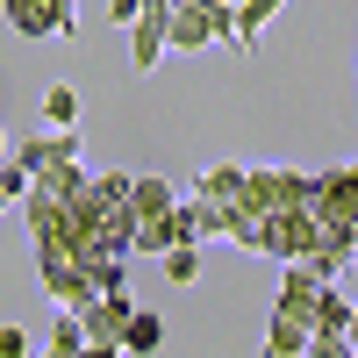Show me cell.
Listing matches in <instances>:
<instances>
[{"instance_id":"6da1fadb","label":"cell","mask_w":358,"mask_h":358,"mask_svg":"<svg viewBox=\"0 0 358 358\" xmlns=\"http://www.w3.org/2000/svg\"><path fill=\"white\" fill-rule=\"evenodd\" d=\"M301 215L315 229H358V158L351 165H330V172H308V208Z\"/></svg>"},{"instance_id":"7a4b0ae2","label":"cell","mask_w":358,"mask_h":358,"mask_svg":"<svg viewBox=\"0 0 358 358\" xmlns=\"http://www.w3.org/2000/svg\"><path fill=\"white\" fill-rule=\"evenodd\" d=\"M244 208L251 215H294V208H308V172H294V165H244Z\"/></svg>"},{"instance_id":"3957f363","label":"cell","mask_w":358,"mask_h":358,"mask_svg":"<svg viewBox=\"0 0 358 358\" xmlns=\"http://www.w3.org/2000/svg\"><path fill=\"white\" fill-rule=\"evenodd\" d=\"M0 15H8V29H15L22 43H43V36H72V29H79V8H72V0H8Z\"/></svg>"},{"instance_id":"277c9868","label":"cell","mask_w":358,"mask_h":358,"mask_svg":"<svg viewBox=\"0 0 358 358\" xmlns=\"http://www.w3.org/2000/svg\"><path fill=\"white\" fill-rule=\"evenodd\" d=\"M129 287L122 294H94V301H79L72 315H79V330H86V344H122V322H129Z\"/></svg>"},{"instance_id":"5b68a950","label":"cell","mask_w":358,"mask_h":358,"mask_svg":"<svg viewBox=\"0 0 358 358\" xmlns=\"http://www.w3.org/2000/svg\"><path fill=\"white\" fill-rule=\"evenodd\" d=\"M165 15H172V0H143L136 22H129V65L136 72H158V57H165Z\"/></svg>"},{"instance_id":"8992f818","label":"cell","mask_w":358,"mask_h":358,"mask_svg":"<svg viewBox=\"0 0 358 358\" xmlns=\"http://www.w3.org/2000/svg\"><path fill=\"white\" fill-rule=\"evenodd\" d=\"M315 301H322V280L308 273V265H280L273 315H287V322H308V330H315Z\"/></svg>"},{"instance_id":"52a82bcc","label":"cell","mask_w":358,"mask_h":358,"mask_svg":"<svg viewBox=\"0 0 358 358\" xmlns=\"http://www.w3.org/2000/svg\"><path fill=\"white\" fill-rule=\"evenodd\" d=\"M22 172H43V165H79L86 151H79V129H50V136H29V143H15L8 151Z\"/></svg>"},{"instance_id":"ba28073f","label":"cell","mask_w":358,"mask_h":358,"mask_svg":"<svg viewBox=\"0 0 358 358\" xmlns=\"http://www.w3.org/2000/svg\"><path fill=\"white\" fill-rule=\"evenodd\" d=\"M179 194H172V179H158V172H129V208H136V222H151V215H165Z\"/></svg>"},{"instance_id":"9c48e42d","label":"cell","mask_w":358,"mask_h":358,"mask_svg":"<svg viewBox=\"0 0 358 358\" xmlns=\"http://www.w3.org/2000/svg\"><path fill=\"white\" fill-rule=\"evenodd\" d=\"M122 351H136V358L165 351V315H151V308H129V322H122Z\"/></svg>"},{"instance_id":"30bf717a","label":"cell","mask_w":358,"mask_h":358,"mask_svg":"<svg viewBox=\"0 0 358 358\" xmlns=\"http://www.w3.org/2000/svg\"><path fill=\"white\" fill-rule=\"evenodd\" d=\"M301 351H308V322H287V315L265 322V358H301Z\"/></svg>"},{"instance_id":"8fae6325","label":"cell","mask_w":358,"mask_h":358,"mask_svg":"<svg viewBox=\"0 0 358 358\" xmlns=\"http://www.w3.org/2000/svg\"><path fill=\"white\" fill-rule=\"evenodd\" d=\"M280 8H287V0H236V50H251V43H258V29L273 22Z\"/></svg>"},{"instance_id":"7c38bea8","label":"cell","mask_w":358,"mask_h":358,"mask_svg":"<svg viewBox=\"0 0 358 358\" xmlns=\"http://www.w3.org/2000/svg\"><path fill=\"white\" fill-rule=\"evenodd\" d=\"M86 351V330H79V315L72 308H57V330L43 337V358H79Z\"/></svg>"},{"instance_id":"4fadbf2b","label":"cell","mask_w":358,"mask_h":358,"mask_svg":"<svg viewBox=\"0 0 358 358\" xmlns=\"http://www.w3.org/2000/svg\"><path fill=\"white\" fill-rule=\"evenodd\" d=\"M79 122V86H43V129H72Z\"/></svg>"},{"instance_id":"5bb4252c","label":"cell","mask_w":358,"mask_h":358,"mask_svg":"<svg viewBox=\"0 0 358 358\" xmlns=\"http://www.w3.org/2000/svg\"><path fill=\"white\" fill-rule=\"evenodd\" d=\"M158 265H165L172 287H194V280H201V244H179V251H165Z\"/></svg>"},{"instance_id":"9a60e30c","label":"cell","mask_w":358,"mask_h":358,"mask_svg":"<svg viewBox=\"0 0 358 358\" xmlns=\"http://www.w3.org/2000/svg\"><path fill=\"white\" fill-rule=\"evenodd\" d=\"M344 322H351L344 287H322V301H315V330H337V337H344Z\"/></svg>"},{"instance_id":"2e32d148","label":"cell","mask_w":358,"mask_h":358,"mask_svg":"<svg viewBox=\"0 0 358 358\" xmlns=\"http://www.w3.org/2000/svg\"><path fill=\"white\" fill-rule=\"evenodd\" d=\"M22 194H29V172H22L15 158H0V201H8V208H22Z\"/></svg>"},{"instance_id":"e0dca14e","label":"cell","mask_w":358,"mask_h":358,"mask_svg":"<svg viewBox=\"0 0 358 358\" xmlns=\"http://www.w3.org/2000/svg\"><path fill=\"white\" fill-rule=\"evenodd\" d=\"M0 358H36V344H29V330H15V322H0Z\"/></svg>"},{"instance_id":"ac0fdd59","label":"cell","mask_w":358,"mask_h":358,"mask_svg":"<svg viewBox=\"0 0 358 358\" xmlns=\"http://www.w3.org/2000/svg\"><path fill=\"white\" fill-rule=\"evenodd\" d=\"M136 8H143V0H108V22H122V29H129V22H136Z\"/></svg>"},{"instance_id":"d6986e66","label":"cell","mask_w":358,"mask_h":358,"mask_svg":"<svg viewBox=\"0 0 358 358\" xmlns=\"http://www.w3.org/2000/svg\"><path fill=\"white\" fill-rule=\"evenodd\" d=\"M79 358H129V351H122V344H86Z\"/></svg>"},{"instance_id":"ffe728a7","label":"cell","mask_w":358,"mask_h":358,"mask_svg":"<svg viewBox=\"0 0 358 358\" xmlns=\"http://www.w3.org/2000/svg\"><path fill=\"white\" fill-rule=\"evenodd\" d=\"M344 344H351V351H358V308H351V322H344Z\"/></svg>"},{"instance_id":"44dd1931","label":"cell","mask_w":358,"mask_h":358,"mask_svg":"<svg viewBox=\"0 0 358 358\" xmlns=\"http://www.w3.org/2000/svg\"><path fill=\"white\" fill-rule=\"evenodd\" d=\"M344 358H358V351H344Z\"/></svg>"},{"instance_id":"7402d4cb","label":"cell","mask_w":358,"mask_h":358,"mask_svg":"<svg viewBox=\"0 0 358 358\" xmlns=\"http://www.w3.org/2000/svg\"><path fill=\"white\" fill-rule=\"evenodd\" d=\"M0 8H8V0H0Z\"/></svg>"},{"instance_id":"603a6c76","label":"cell","mask_w":358,"mask_h":358,"mask_svg":"<svg viewBox=\"0 0 358 358\" xmlns=\"http://www.w3.org/2000/svg\"><path fill=\"white\" fill-rule=\"evenodd\" d=\"M0 208H8V201H0Z\"/></svg>"}]
</instances>
